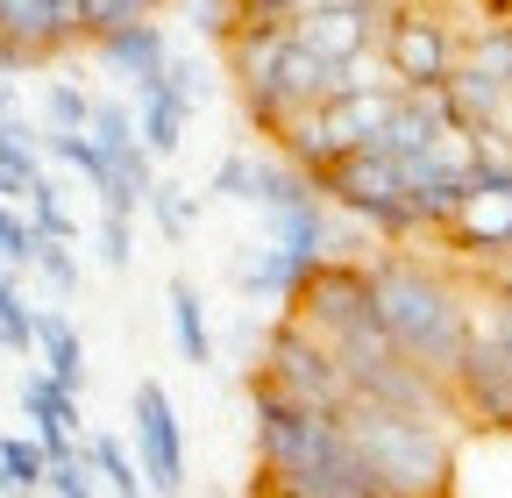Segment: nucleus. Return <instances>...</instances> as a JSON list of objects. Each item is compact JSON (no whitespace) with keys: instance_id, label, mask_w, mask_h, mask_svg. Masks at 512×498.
I'll return each instance as SVG.
<instances>
[{"instance_id":"obj_2","label":"nucleus","mask_w":512,"mask_h":498,"mask_svg":"<svg viewBox=\"0 0 512 498\" xmlns=\"http://www.w3.org/2000/svg\"><path fill=\"white\" fill-rule=\"evenodd\" d=\"M342 434L356 442L377 498H448V420H420L399 406H377V399H342Z\"/></svg>"},{"instance_id":"obj_4","label":"nucleus","mask_w":512,"mask_h":498,"mask_svg":"<svg viewBox=\"0 0 512 498\" xmlns=\"http://www.w3.org/2000/svg\"><path fill=\"white\" fill-rule=\"evenodd\" d=\"M377 57L392 65L399 86H441L448 72H456V57H463V36H456V22H448L434 0H406V8L384 15Z\"/></svg>"},{"instance_id":"obj_12","label":"nucleus","mask_w":512,"mask_h":498,"mask_svg":"<svg viewBox=\"0 0 512 498\" xmlns=\"http://www.w3.org/2000/svg\"><path fill=\"white\" fill-rule=\"evenodd\" d=\"M0 470H8V484H36V470H43V456H36L29 442H8V449H0Z\"/></svg>"},{"instance_id":"obj_10","label":"nucleus","mask_w":512,"mask_h":498,"mask_svg":"<svg viewBox=\"0 0 512 498\" xmlns=\"http://www.w3.org/2000/svg\"><path fill=\"white\" fill-rule=\"evenodd\" d=\"M456 65L512 93V22H484L477 36H463V57H456Z\"/></svg>"},{"instance_id":"obj_3","label":"nucleus","mask_w":512,"mask_h":498,"mask_svg":"<svg viewBox=\"0 0 512 498\" xmlns=\"http://www.w3.org/2000/svg\"><path fill=\"white\" fill-rule=\"evenodd\" d=\"M256 385L278 392V399H292V406H306V413H342V399H349V378H342L335 349L320 342L313 328H299V321H278Z\"/></svg>"},{"instance_id":"obj_7","label":"nucleus","mask_w":512,"mask_h":498,"mask_svg":"<svg viewBox=\"0 0 512 498\" xmlns=\"http://www.w3.org/2000/svg\"><path fill=\"white\" fill-rule=\"evenodd\" d=\"M136 449H143V477L178 498V484H185V442H178V413H171V399L157 385L136 392Z\"/></svg>"},{"instance_id":"obj_5","label":"nucleus","mask_w":512,"mask_h":498,"mask_svg":"<svg viewBox=\"0 0 512 498\" xmlns=\"http://www.w3.org/2000/svg\"><path fill=\"white\" fill-rule=\"evenodd\" d=\"M484 136H491V150H498V129H484ZM491 150H484V164H477V178H470V200L456 207V221L441 228L456 249H470V257H512V193L491 178Z\"/></svg>"},{"instance_id":"obj_1","label":"nucleus","mask_w":512,"mask_h":498,"mask_svg":"<svg viewBox=\"0 0 512 498\" xmlns=\"http://www.w3.org/2000/svg\"><path fill=\"white\" fill-rule=\"evenodd\" d=\"M363 285H370V314H377L384 335H392V349L413 356L427 378L448 385V370L463 363V349L477 335L470 299L448 285L441 271L413 264V257H370L363 264Z\"/></svg>"},{"instance_id":"obj_11","label":"nucleus","mask_w":512,"mask_h":498,"mask_svg":"<svg viewBox=\"0 0 512 498\" xmlns=\"http://www.w3.org/2000/svg\"><path fill=\"white\" fill-rule=\"evenodd\" d=\"M171 328H178V342H185L192 363H207V356H214V342H207V314H200V299H192L185 285L171 292Z\"/></svg>"},{"instance_id":"obj_6","label":"nucleus","mask_w":512,"mask_h":498,"mask_svg":"<svg viewBox=\"0 0 512 498\" xmlns=\"http://www.w3.org/2000/svg\"><path fill=\"white\" fill-rule=\"evenodd\" d=\"M384 36V15L363 8V0H335V8H306L292 22V43L313 50L320 65H349V57H370Z\"/></svg>"},{"instance_id":"obj_8","label":"nucleus","mask_w":512,"mask_h":498,"mask_svg":"<svg viewBox=\"0 0 512 498\" xmlns=\"http://www.w3.org/2000/svg\"><path fill=\"white\" fill-rule=\"evenodd\" d=\"M136 100H143V107H136V136H143V150H150V157L178 150V136H185V107H192L185 72L171 65V72H164V79H150Z\"/></svg>"},{"instance_id":"obj_9","label":"nucleus","mask_w":512,"mask_h":498,"mask_svg":"<svg viewBox=\"0 0 512 498\" xmlns=\"http://www.w3.org/2000/svg\"><path fill=\"white\" fill-rule=\"evenodd\" d=\"M100 57L128 79V86H150V79H164L171 72V43H164V29L157 22H128V29H114V36H100Z\"/></svg>"}]
</instances>
